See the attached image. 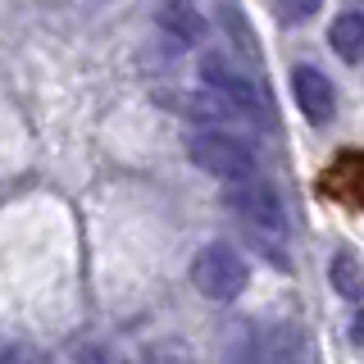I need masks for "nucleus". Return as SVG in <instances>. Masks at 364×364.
Masks as SVG:
<instances>
[{"label":"nucleus","mask_w":364,"mask_h":364,"mask_svg":"<svg viewBox=\"0 0 364 364\" xmlns=\"http://www.w3.org/2000/svg\"><path fill=\"white\" fill-rule=\"evenodd\" d=\"M187 155H191V164H196L200 173H210V178H219V182H246V178L259 173L255 151H250L242 136H232V132H223V128L191 132L187 136Z\"/></svg>","instance_id":"1"},{"label":"nucleus","mask_w":364,"mask_h":364,"mask_svg":"<svg viewBox=\"0 0 364 364\" xmlns=\"http://www.w3.org/2000/svg\"><path fill=\"white\" fill-rule=\"evenodd\" d=\"M246 282H250V264L242 259V250L228 246V242L200 246L196 259H191V287L214 305L237 301V296L246 291Z\"/></svg>","instance_id":"2"},{"label":"nucleus","mask_w":364,"mask_h":364,"mask_svg":"<svg viewBox=\"0 0 364 364\" xmlns=\"http://www.w3.org/2000/svg\"><path fill=\"white\" fill-rule=\"evenodd\" d=\"M228 210L237 214L242 223H250L259 237H282L287 232V210H282L278 191L259 178H246V182H232L228 187Z\"/></svg>","instance_id":"3"},{"label":"nucleus","mask_w":364,"mask_h":364,"mask_svg":"<svg viewBox=\"0 0 364 364\" xmlns=\"http://www.w3.org/2000/svg\"><path fill=\"white\" fill-rule=\"evenodd\" d=\"M200 82L210 91H219V96H228L246 119H255V114L264 109V96H259L255 77L242 73V68H237L232 60H223V55H205L200 60Z\"/></svg>","instance_id":"4"},{"label":"nucleus","mask_w":364,"mask_h":364,"mask_svg":"<svg viewBox=\"0 0 364 364\" xmlns=\"http://www.w3.org/2000/svg\"><path fill=\"white\" fill-rule=\"evenodd\" d=\"M291 96H296V105H301V114L310 123H328L337 114V91L328 82V73H318L314 64L291 68Z\"/></svg>","instance_id":"5"},{"label":"nucleus","mask_w":364,"mask_h":364,"mask_svg":"<svg viewBox=\"0 0 364 364\" xmlns=\"http://www.w3.org/2000/svg\"><path fill=\"white\" fill-rule=\"evenodd\" d=\"M155 23H159V28H164L178 46H200V41H205V18H200V9L191 5V0H159Z\"/></svg>","instance_id":"6"},{"label":"nucleus","mask_w":364,"mask_h":364,"mask_svg":"<svg viewBox=\"0 0 364 364\" xmlns=\"http://www.w3.org/2000/svg\"><path fill=\"white\" fill-rule=\"evenodd\" d=\"M264 364H314V350L296 323H278L264 333Z\"/></svg>","instance_id":"7"},{"label":"nucleus","mask_w":364,"mask_h":364,"mask_svg":"<svg viewBox=\"0 0 364 364\" xmlns=\"http://www.w3.org/2000/svg\"><path fill=\"white\" fill-rule=\"evenodd\" d=\"M328 282L346 301H364V259L350 246H337L333 259H328Z\"/></svg>","instance_id":"8"},{"label":"nucleus","mask_w":364,"mask_h":364,"mask_svg":"<svg viewBox=\"0 0 364 364\" xmlns=\"http://www.w3.org/2000/svg\"><path fill=\"white\" fill-rule=\"evenodd\" d=\"M328 46H333L346 64H364V9L337 14L333 28H328Z\"/></svg>","instance_id":"9"},{"label":"nucleus","mask_w":364,"mask_h":364,"mask_svg":"<svg viewBox=\"0 0 364 364\" xmlns=\"http://www.w3.org/2000/svg\"><path fill=\"white\" fill-rule=\"evenodd\" d=\"M223 23H228V32L237 37V46H242V50L250 55V60H259V46H255V37L246 32V18L237 14V9H223Z\"/></svg>","instance_id":"10"},{"label":"nucleus","mask_w":364,"mask_h":364,"mask_svg":"<svg viewBox=\"0 0 364 364\" xmlns=\"http://www.w3.org/2000/svg\"><path fill=\"white\" fill-rule=\"evenodd\" d=\"M73 364H132V360H128V355H119L114 346H82Z\"/></svg>","instance_id":"11"},{"label":"nucleus","mask_w":364,"mask_h":364,"mask_svg":"<svg viewBox=\"0 0 364 364\" xmlns=\"http://www.w3.org/2000/svg\"><path fill=\"white\" fill-rule=\"evenodd\" d=\"M318 5H323V0H282V9H287L291 18H310V14H318Z\"/></svg>","instance_id":"12"},{"label":"nucleus","mask_w":364,"mask_h":364,"mask_svg":"<svg viewBox=\"0 0 364 364\" xmlns=\"http://www.w3.org/2000/svg\"><path fill=\"white\" fill-rule=\"evenodd\" d=\"M350 341L364 346V310H355V318H350Z\"/></svg>","instance_id":"13"}]
</instances>
